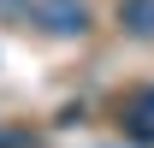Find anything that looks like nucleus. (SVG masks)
<instances>
[{"label":"nucleus","instance_id":"obj_2","mask_svg":"<svg viewBox=\"0 0 154 148\" xmlns=\"http://www.w3.org/2000/svg\"><path fill=\"white\" fill-rule=\"evenodd\" d=\"M119 24L131 36H154V0H119Z\"/></svg>","mask_w":154,"mask_h":148},{"label":"nucleus","instance_id":"obj_1","mask_svg":"<svg viewBox=\"0 0 154 148\" xmlns=\"http://www.w3.org/2000/svg\"><path fill=\"white\" fill-rule=\"evenodd\" d=\"M30 18L48 36H83L89 30V6L83 0H30Z\"/></svg>","mask_w":154,"mask_h":148}]
</instances>
